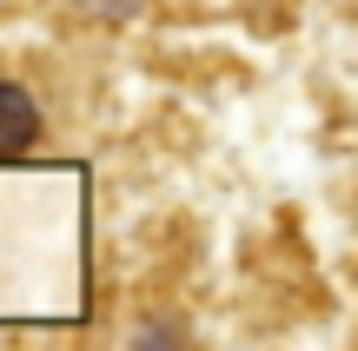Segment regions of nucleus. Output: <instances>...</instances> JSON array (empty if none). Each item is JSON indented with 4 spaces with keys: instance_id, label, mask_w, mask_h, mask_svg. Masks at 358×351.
Segmentation results:
<instances>
[{
    "instance_id": "f257e3e1",
    "label": "nucleus",
    "mask_w": 358,
    "mask_h": 351,
    "mask_svg": "<svg viewBox=\"0 0 358 351\" xmlns=\"http://www.w3.org/2000/svg\"><path fill=\"white\" fill-rule=\"evenodd\" d=\"M40 140V106L20 80H0V159L7 153H27Z\"/></svg>"
}]
</instances>
